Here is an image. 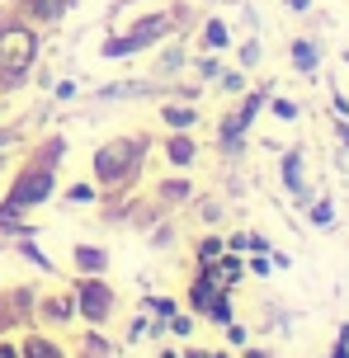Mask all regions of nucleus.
<instances>
[{"instance_id": "nucleus-1", "label": "nucleus", "mask_w": 349, "mask_h": 358, "mask_svg": "<svg viewBox=\"0 0 349 358\" xmlns=\"http://www.w3.org/2000/svg\"><path fill=\"white\" fill-rule=\"evenodd\" d=\"M34 62V34L29 29H5L0 34V76L5 80H19Z\"/></svg>"}, {"instance_id": "nucleus-2", "label": "nucleus", "mask_w": 349, "mask_h": 358, "mask_svg": "<svg viewBox=\"0 0 349 358\" xmlns=\"http://www.w3.org/2000/svg\"><path fill=\"white\" fill-rule=\"evenodd\" d=\"M170 29V19H147V24H137L132 34H123V38H109L104 43V57H132L137 48H147V43H156V38Z\"/></svg>"}, {"instance_id": "nucleus-3", "label": "nucleus", "mask_w": 349, "mask_h": 358, "mask_svg": "<svg viewBox=\"0 0 349 358\" xmlns=\"http://www.w3.org/2000/svg\"><path fill=\"white\" fill-rule=\"evenodd\" d=\"M48 189H52V175L48 170H34L29 179H19V189L10 194V208H29L38 198H48Z\"/></svg>"}, {"instance_id": "nucleus-4", "label": "nucleus", "mask_w": 349, "mask_h": 358, "mask_svg": "<svg viewBox=\"0 0 349 358\" xmlns=\"http://www.w3.org/2000/svg\"><path fill=\"white\" fill-rule=\"evenodd\" d=\"M132 151H137L132 142H123V146H109V151H99V179H113L118 170H128Z\"/></svg>"}, {"instance_id": "nucleus-5", "label": "nucleus", "mask_w": 349, "mask_h": 358, "mask_svg": "<svg viewBox=\"0 0 349 358\" xmlns=\"http://www.w3.org/2000/svg\"><path fill=\"white\" fill-rule=\"evenodd\" d=\"M85 311H90V321H104V311H109V292L99 283L85 287Z\"/></svg>"}, {"instance_id": "nucleus-6", "label": "nucleus", "mask_w": 349, "mask_h": 358, "mask_svg": "<svg viewBox=\"0 0 349 358\" xmlns=\"http://www.w3.org/2000/svg\"><path fill=\"white\" fill-rule=\"evenodd\" d=\"M71 5H76V0H34V15L38 19H62Z\"/></svg>"}, {"instance_id": "nucleus-7", "label": "nucleus", "mask_w": 349, "mask_h": 358, "mask_svg": "<svg viewBox=\"0 0 349 358\" xmlns=\"http://www.w3.org/2000/svg\"><path fill=\"white\" fill-rule=\"evenodd\" d=\"M293 62L312 71V66H316V48H312V43H297V48H293Z\"/></svg>"}, {"instance_id": "nucleus-8", "label": "nucleus", "mask_w": 349, "mask_h": 358, "mask_svg": "<svg viewBox=\"0 0 349 358\" xmlns=\"http://www.w3.org/2000/svg\"><path fill=\"white\" fill-rule=\"evenodd\" d=\"M283 179H288L293 189H302V175H297V156H288V165H283Z\"/></svg>"}, {"instance_id": "nucleus-9", "label": "nucleus", "mask_w": 349, "mask_h": 358, "mask_svg": "<svg viewBox=\"0 0 349 358\" xmlns=\"http://www.w3.org/2000/svg\"><path fill=\"white\" fill-rule=\"evenodd\" d=\"M208 43L222 48V43H227V29H222V24H208Z\"/></svg>"}, {"instance_id": "nucleus-10", "label": "nucleus", "mask_w": 349, "mask_h": 358, "mask_svg": "<svg viewBox=\"0 0 349 358\" xmlns=\"http://www.w3.org/2000/svg\"><path fill=\"white\" fill-rule=\"evenodd\" d=\"M189 151H194L189 142H175V146H170V156H175V161H189Z\"/></svg>"}, {"instance_id": "nucleus-11", "label": "nucleus", "mask_w": 349, "mask_h": 358, "mask_svg": "<svg viewBox=\"0 0 349 358\" xmlns=\"http://www.w3.org/2000/svg\"><path fill=\"white\" fill-rule=\"evenodd\" d=\"M52 354H57L52 344H34V349H29V358H52Z\"/></svg>"}, {"instance_id": "nucleus-12", "label": "nucleus", "mask_w": 349, "mask_h": 358, "mask_svg": "<svg viewBox=\"0 0 349 358\" xmlns=\"http://www.w3.org/2000/svg\"><path fill=\"white\" fill-rule=\"evenodd\" d=\"M288 5H293V10H307V5H312V0H288Z\"/></svg>"}]
</instances>
